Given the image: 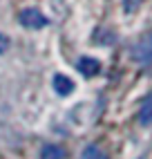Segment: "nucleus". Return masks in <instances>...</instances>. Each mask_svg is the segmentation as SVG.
<instances>
[{
  "label": "nucleus",
  "mask_w": 152,
  "mask_h": 159,
  "mask_svg": "<svg viewBox=\"0 0 152 159\" xmlns=\"http://www.w3.org/2000/svg\"><path fill=\"white\" fill-rule=\"evenodd\" d=\"M40 159H65V150H63L60 146L49 143V146H45L40 150Z\"/></svg>",
  "instance_id": "6"
},
{
  "label": "nucleus",
  "mask_w": 152,
  "mask_h": 159,
  "mask_svg": "<svg viewBox=\"0 0 152 159\" xmlns=\"http://www.w3.org/2000/svg\"><path fill=\"white\" fill-rule=\"evenodd\" d=\"M141 5V0H123V7H125V11H134V9Z\"/></svg>",
  "instance_id": "9"
},
{
  "label": "nucleus",
  "mask_w": 152,
  "mask_h": 159,
  "mask_svg": "<svg viewBox=\"0 0 152 159\" xmlns=\"http://www.w3.org/2000/svg\"><path fill=\"white\" fill-rule=\"evenodd\" d=\"M51 85H54V90H56V94H60V97H67V94H72L74 92V81L69 79V76H65V74H56L54 76V81H51Z\"/></svg>",
  "instance_id": "4"
},
{
  "label": "nucleus",
  "mask_w": 152,
  "mask_h": 159,
  "mask_svg": "<svg viewBox=\"0 0 152 159\" xmlns=\"http://www.w3.org/2000/svg\"><path fill=\"white\" fill-rule=\"evenodd\" d=\"M132 58L136 63H141V65H150L152 63V31L132 45Z\"/></svg>",
  "instance_id": "2"
},
{
  "label": "nucleus",
  "mask_w": 152,
  "mask_h": 159,
  "mask_svg": "<svg viewBox=\"0 0 152 159\" xmlns=\"http://www.w3.org/2000/svg\"><path fill=\"white\" fill-rule=\"evenodd\" d=\"M76 67H78V72L85 74V76H96V74L101 72V63L96 58H92V56H83V58H78Z\"/></svg>",
  "instance_id": "3"
},
{
  "label": "nucleus",
  "mask_w": 152,
  "mask_h": 159,
  "mask_svg": "<svg viewBox=\"0 0 152 159\" xmlns=\"http://www.w3.org/2000/svg\"><path fill=\"white\" fill-rule=\"evenodd\" d=\"M81 159H107V155L101 150L99 146H94V143H92V146H87V148L83 150Z\"/></svg>",
  "instance_id": "7"
},
{
  "label": "nucleus",
  "mask_w": 152,
  "mask_h": 159,
  "mask_svg": "<svg viewBox=\"0 0 152 159\" xmlns=\"http://www.w3.org/2000/svg\"><path fill=\"white\" fill-rule=\"evenodd\" d=\"M9 45H11V40H9V36H5V34H0V54H7V49H9Z\"/></svg>",
  "instance_id": "8"
},
{
  "label": "nucleus",
  "mask_w": 152,
  "mask_h": 159,
  "mask_svg": "<svg viewBox=\"0 0 152 159\" xmlns=\"http://www.w3.org/2000/svg\"><path fill=\"white\" fill-rule=\"evenodd\" d=\"M18 23L23 25L25 29H42L47 27V16L40 11L36 7H29V9H23V11L18 14Z\"/></svg>",
  "instance_id": "1"
},
{
  "label": "nucleus",
  "mask_w": 152,
  "mask_h": 159,
  "mask_svg": "<svg viewBox=\"0 0 152 159\" xmlns=\"http://www.w3.org/2000/svg\"><path fill=\"white\" fill-rule=\"evenodd\" d=\"M139 123L141 125H152V92L143 99L139 108Z\"/></svg>",
  "instance_id": "5"
}]
</instances>
